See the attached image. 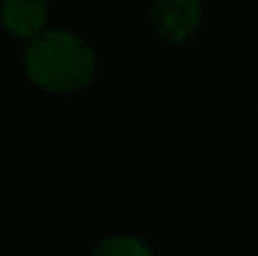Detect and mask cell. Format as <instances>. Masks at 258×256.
Here are the masks:
<instances>
[{"label":"cell","instance_id":"cell-4","mask_svg":"<svg viewBox=\"0 0 258 256\" xmlns=\"http://www.w3.org/2000/svg\"><path fill=\"white\" fill-rule=\"evenodd\" d=\"M96 256H151V253L135 237H110L96 248Z\"/></svg>","mask_w":258,"mask_h":256},{"label":"cell","instance_id":"cell-1","mask_svg":"<svg viewBox=\"0 0 258 256\" xmlns=\"http://www.w3.org/2000/svg\"><path fill=\"white\" fill-rule=\"evenodd\" d=\"M25 69L36 85L55 94H69L91 83L96 72V58L91 47L75 33L52 30L30 41L25 50Z\"/></svg>","mask_w":258,"mask_h":256},{"label":"cell","instance_id":"cell-2","mask_svg":"<svg viewBox=\"0 0 258 256\" xmlns=\"http://www.w3.org/2000/svg\"><path fill=\"white\" fill-rule=\"evenodd\" d=\"M151 22L159 39L170 44H181L192 36V30L201 22V6L198 0H157L151 11Z\"/></svg>","mask_w":258,"mask_h":256},{"label":"cell","instance_id":"cell-3","mask_svg":"<svg viewBox=\"0 0 258 256\" xmlns=\"http://www.w3.org/2000/svg\"><path fill=\"white\" fill-rule=\"evenodd\" d=\"M0 17L9 33L28 39L41 30L47 20V0H3L0 3Z\"/></svg>","mask_w":258,"mask_h":256}]
</instances>
